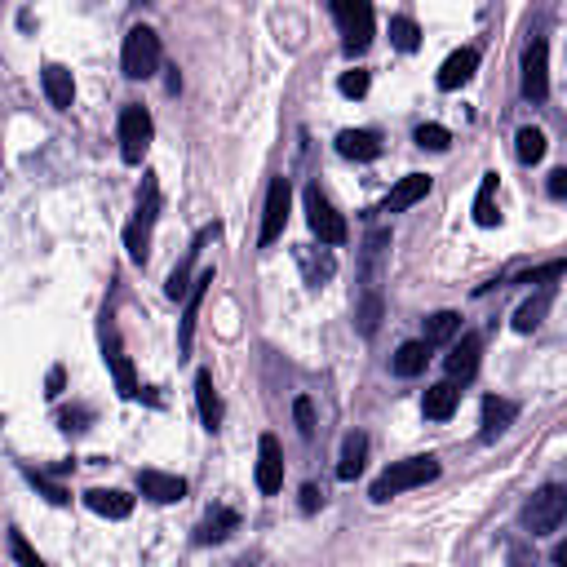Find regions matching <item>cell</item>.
Instances as JSON below:
<instances>
[{
	"label": "cell",
	"instance_id": "obj_3",
	"mask_svg": "<svg viewBox=\"0 0 567 567\" xmlns=\"http://www.w3.org/2000/svg\"><path fill=\"white\" fill-rule=\"evenodd\" d=\"M333 23H337V32H342V54L364 58L377 36L373 0H333Z\"/></svg>",
	"mask_w": 567,
	"mask_h": 567
},
{
	"label": "cell",
	"instance_id": "obj_25",
	"mask_svg": "<svg viewBox=\"0 0 567 567\" xmlns=\"http://www.w3.org/2000/svg\"><path fill=\"white\" fill-rule=\"evenodd\" d=\"M457 404H461L457 381H435V386L426 390V399H421V412H426L430 421H452Z\"/></svg>",
	"mask_w": 567,
	"mask_h": 567
},
{
	"label": "cell",
	"instance_id": "obj_2",
	"mask_svg": "<svg viewBox=\"0 0 567 567\" xmlns=\"http://www.w3.org/2000/svg\"><path fill=\"white\" fill-rule=\"evenodd\" d=\"M435 479H439V457H404V461H390V466L377 474L368 497L377 505H386L390 497H399V492L426 488V483H435Z\"/></svg>",
	"mask_w": 567,
	"mask_h": 567
},
{
	"label": "cell",
	"instance_id": "obj_34",
	"mask_svg": "<svg viewBox=\"0 0 567 567\" xmlns=\"http://www.w3.org/2000/svg\"><path fill=\"white\" fill-rule=\"evenodd\" d=\"M390 45H395L399 54H417L421 49V27L412 23L408 14H395L390 18Z\"/></svg>",
	"mask_w": 567,
	"mask_h": 567
},
{
	"label": "cell",
	"instance_id": "obj_11",
	"mask_svg": "<svg viewBox=\"0 0 567 567\" xmlns=\"http://www.w3.org/2000/svg\"><path fill=\"white\" fill-rule=\"evenodd\" d=\"M218 235H222V222H209V226H200V231H195V240L187 244V253H182V262L173 266L169 284H164V293H169V302H182V297H187V288H191V280H195V262H200L204 244H209V240H218Z\"/></svg>",
	"mask_w": 567,
	"mask_h": 567
},
{
	"label": "cell",
	"instance_id": "obj_1",
	"mask_svg": "<svg viewBox=\"0 0 567 567\" xmlns=\"http://www.w3.org/2000/svg\"><path fill=\"white\" fill-rule=\"evenodd\" d=\"M156 218H160V178L147 169L142 173V182H138L133 222L125 226V249L138 266H147V257H151V231H156Z\"/></svg>",
	"mask_w": 567,
	"mask_h": 567
},
{
	"label": "cell",
	"instance_id": "obj_27",
	"mask_svg": "<svg viewBox=\"0 0 567 567\" xmlns=\"http://www.w3.org/2000/svg\"><path fill=\"white\" fill-rule=\"evenodd\" d=\"M364 461H368V435H364V430H355V435H346V443H342L337 479H342V483H355L359 474H364Z\"/></svg>",
	"mask_w": 567,
	"mask_h": 567
},
{
	"label": "cell",
	"instance_id": "obj_26",
	"mask_svg": "<svg viewBox=\"0 0 567 567\" xmlns=\"http://www.w3.org/2000/svg\"><path fill=\"white\" fill-rule=\"evenodd\" d=\"M85 505L94 514H102V519H129L133 514V497L129 492H120V488H89Z\"/></svg>",
	"mask_w": 567,
	"mask_h": 567
},
{
	"label": "cell",
	"instance_id": "obj_29",
	"mask_svg": "<svg viewBox=\"0 0 567 567\" xmlns=\"http://www.w3.org/2000/svg\"><path fill=\"white\" fill-rule=\"evenodd\" d=\"M430 364V346L426 342H404L395 350V359H390V373L395 377H421Z\"/></svg>",
	"mask_w": 567,
	"mask_h": 567
},
{
	"label": "cell",
	"instance_id": "obj_5",
	"mask_svg": "<svg viewBox=\"0 0 567 567\" xmlns=\"http://www.w3.org/2000/svg\"><path fill=\"white\" fill-rule=\"evenodd\" d=\"M567 519V488L563 483H545L536 497L523 505V528L528 536H554Z\"/></svg>",
	"mask_w": 567,
	"mask_h": 567
},
{
	"label": "cell",
	"instance_id": "obj_9",
	"mask_svg": "<svg viewBox=\"0 0 567 567\" xmlns=\"http://www.w3.org/2000/svg\"><path fill=\"white\" fill-rule=\"evenodd\" d=\"M519 89L532 107H541V102L550 98V45H545L541 36L528 40V49H523V85Z\"/></svg>",
	"mask_w": 567,
	"mask_h": 567
},
{
	"label": "cell",
	"instance_id": "obj_33",
	"mask_svg": "<svg viewBox=\"0 0 567 567\" xmlns=\"http://www.w3.org/2000/svg\"><path fill=\"white\" fill-rule=\"evenodd\" d=\"M514 151H519V160H523V164H541V160H545V151H550V142H545V133L536 129V125H523V129H519V138H514Z\"/></svg>",
	"mask_w": 567,
	"mask_h": 567
},
{
	"label": "cell",
	"instance_id": "obj_22",
	"mask_svg": "<svg viewBox=\"0 0 567 567\" xmlns=\"http://www.w3.org/2000/svg\"><path fill=\"white\" fill-rule=\"evenodd\" d=\"M297 266H302V275H306V284L311 288H324L328 280H333L337 275V257L324 249V244H302V249H297Z\"/></svg>",
	"mask_w": 567,
	"mask_h": 567
},
{
	"label": "cell",
	"instance_id": "obj_32",
	"mask_svg": "<svg viewBox=\"0 0 567 567\" xmlns=\"http://www.w3.org/2000/svg\"><path fill=\"white\" fill-rule=\"evenodd\" d=\"M497 173H483V182H479V195H474V222L479 226H497L501 222V213H497Z\"/></svg>",
	"mask_w": 567,
	"mask_h": 567
},
{
	"label": "cell",
	"instance_id": "obj_19",
	"mask_svg": "<svg viewBox=\"0 0 567 567\" xmlns=\"http://www.w3.org/2000/svg\"><path fill=\"white\" fill-rule=\"evenodd\" d=\"M430 187H435V182H430V173H408V178H399L395 187H390L386 204H381V213H390V218H395V213L412 209V204H421V200H426Z\"/></svg>",
	"mask_w": 567,
	"mask_h": 567
},
{
	"label": "cell",
	"instance_id": "obj_7",
	"mask_svg": "<svg viewBox=\"0 0 567 567\" xmlns=\"http://www.w3.org/2000/svg\"><path fill=\"white\" fill-rule=\"evenodd\" d=\"M306 222H311V235L324 244V249H342V244L350 240L346 218L333 209V204H328V195L319 191L315 182L306 187Z\"/></svg>",
	"mask_w": 567,
	"mask_h": 567
},
{
	"label": "cell",
	"instance_id": "obj_35",
	"mask_svg": "<svg viewBox=\"0 0 567 567\" xmlns=\"http://www.w3.org/2000/svg\"><path fill=\"white\" fill-rule=\"evenodd\" d=\"M23 479L32 483V488L40 492V497H45L49 505H67L71 501V492L63 488V483L54 479V474H45V470H32V466H23Z\"/></svg>",
	"mask_w": 567,
	"mask_h": 567
},
{
	"label": "cell",
	"instance_id": "obj_41",
	"mask_svg": "<svg viewBox=\"0 0 567 567\" xmlns=\"http://www.w3.org/2000/svg\"><path fill=\"white\" fill-rule=\"evenodd\" d=\"M9 554H14V559L23 563V567H40V554L23 541V532H9Z\"/></svg>",
	"mask_w": 567,
	"mask_h": 567
},
{
	"label": "cell",
	"instance_id": "obj_37",
	"mask_svg": "<svg viewBox=\"0 0 567 567\" xmlns=\"http://www.w3.org/2000/svg\"><path fill=\"white\" fill-rule=\"evenodd\" d=\"M89 421H94V412H89L85 404H76V408H63V412H58V430H63V435H85Z\"/></svg>",
	"mask_w": 567,
	"mask_h": 567
},
{
	"label": "cell",
	"instance_id": "obj_21",
	"mask_svg": "<svg viewBox=\"0 0 567 567\" xmlns=\"http://www.w3.org/2000/svg\"><path fill=\"white\" fill-rule=\"evenodd\" d=\"M40 89H45L49 107H58V111H71V102H76V80H71V71L63 63L40 67Z\"/></svg>",
	"mask_w": 567,
	"mask_h": 567
},
{
	"label": "cell",
	"instance_id": "obj_40",
	"mask_svg": "<svg viewBox=\"0 0 567 567\" xmlns=\"http://www.w3.org/2000/svg\"><path fill=\"white\" fill-rule=\"evenodd\" d=\"M368 85H373V80H368V71H346L342 80H337V89H342V98H364L368 94Z\"/></svg>",
	"mask_w": 567,
	"mask_h": 567
},
{
	"label": "cell",
	"instance_id": "obj_38",
	"mask_svg": "<svg viewBox=\"0 0 567 567\" xmlns=\"http://www.w3.org/2000/svg\"><path fill=\"white\" fill-rule=\"evenodd\" d=\"M554 280H563V257H554V262H545V266H536V271H523V275H514V284H554Z\"/></svg>",
	"mask_w": 567,
	"mask_h": 567
},
{
	"label": "cell",
	"instance_id": "obj_36",
	"mask_svg": "<svg viewBox=\"0 0 567 567\" xmlns=\"http://www.w3.org/2000/svg\"><path fill=\"white\" fill-rule=\"evenodd\" d=\"M412 142H417L421 151H435V156H443V151L452 147V133L443 125H417V133H412Z\"/></svg>",
	"mask_w": 567,
	"mask_h": 567
},
{
	"label": "cell",
	"instance_id": "obj_10",
	"mask_svg": "<svg viewBox=\"0 0 567 567\" xmlns=\"http://www.w3.org/2000/svg\"><path fill=\"white\" fill-rule=\"evenodd\" d=\"M213 266H200L195 271V280L187 288V297H182V319H178V355L187 359L191 355V346H195V315H200V306H204V297H209V288H213Z\"/></svg>",
	"mask_w": 567,
	"mask_h": 567
},
{
	"label": "cell",
	"instance_id": "obj_30",
	"mask_svg": "<svg viewBox=\"0 0 567 567\" xmlns=\"http://www.w3.org/2000/svg\"><path fill=\"white\" fill-rule=\"evenodd\" d=\"M550 302H554V288L545 284L536 297H528V302L514 311V333H536L541 328V319H545V311H550Z\"/></svg>",
	"mask_w": 567,
	"mask_h": 567
},
{
	"label": "cell",
	"instance_id": "obj_28",
	"mask_svg": "<svg viewBox=\"0 0 567 567\" xmlns=\"http://www.w3.org/2000/svg\"><path fill=\"white\" fill-rule=\"evenodd\" d=\"M381 311H386V302H381V288H359V297H355V328H359V337H373L377 333Z\"/></svg>",
	"mask_w": 567,
	"mask_h": 567
},
{
	"label": "cell",
	"instance_id": "obj_20",
	"mask_svg": "<svg viewBox=\"0 0 567 567\" xmlns=\"http://www.w3.org/2000/svg\"><path fill=\"white\" fill-rule=\"evenodd\" d=\"M337 156L355 164H373L381 156V133L377 129H342L337 133Z\"/></svg>",
	"mask_w": 567,
	"mask_h": 567
},
{
	"label": "cell",
	"instance_id": "obj_31",
	"mask_svg": "<svg viewBox=\"0 0 567 567\" xmlns=\"http://www.w3.org/2000/svg\"><path fill=\"white\" fill-rule=\"evenodd\" d=\"M457 333H461V315L457 311H435V315L426 319V333H421V342L435 350V346H448Z\"/></svg>",
	"mask_w": 567,
	"mask_h": 567
},
{
	"label": "cell",
	"instance_id": "obj_18",
	"mask_svg": "<svg viewBox=\"0 0 567 567\" xmlns=\"http://www.w3.org/2000/svg\"><path fill=\"white\" fill-rule=\"evenodd\" d=\"M474 71H479V49L466 45V49H457V54H448V58H443V67H439L435 85L443 89V94H452V89L470 85V80H474Z\"/></svg>",
	"mask_w": 567,
	"mask_h": 567
},
{
	"label": "cell",
	"instance_id": "obj_12",
	"mask_svg": "<svg viewBox=\"0 0 567 567\" xmlns=\"http://www.w3.org/2000/svg\"><path fill=\"white\" fill-rule=\"evenodd\" d=\"M253 479H257V492H262V497H275V492L284 488V452H280V439H275V435L257 439V470H253Z\"/></svg>",
	"mask_w": 567,
	"mask_h": 567
},
{
	"label": "cell",
	"instance_id": "obj_42",
	"mask_svg": "<svg viewBox=\"0 0 567 567\" xmlns=\"http://www.w3.org/2000/svg\"><path fill=\"white\" fill-rule=\"evenodd\" d=\"M63 386H67V373H63V364H54V368H49V381H45V395L58 399V395H63Z\"/></svg>",
	"mask_w": 567,
	"mask_h": 567
},
{
	"label": "cell",
	"instance_id": "obj_14",
	"mask_svg": "<svg viewBox=\"0 0 567 567\" xmlns=\"http://www.w3.org/2000/svg\"><path fill=\"white\" fill-rule=\"evenodd\" d=\"M479 355H483V337L479 333H461V337H452V350H448V359H443V368H448V381H466L479 373Z\"/></svg>",
	"mask_w": 567,
	"mask_h": 567
},
{
	"label": "cell",
	"instance_id": "obj_15",
	"mask_svg": "<svg viewBox=\"0 0 567 567\" xmlns=\"http://www.w3.org/2000/svg\"><path fill=\"white\" fill-rule=\"evenodd\" d=\"M102 359H107L111 377H116L120 399H138V395H142V386H138V373H133V359L125 355V350H120L116 328H111V324H107V337H102Z\"/></svg>",
	"mask_w": 567,
	"mask_h": 567
},
{
	"label": "cell",
	"instance_id": "obj_43",
	"mask_svg": "<svg viewBox=\"0 0 567 567\" xmlns=\"http://www.w3.org/2000/svg\"><path fill=\"white\" fill-rule=\"evenodd\" d=\"M319 505H324V492H319L315 483H306V488H302V514H315Z\"/></svg>",
	"mask_w": 567,
	"mask_h": 567
},
{
	"label": "cell",
	"instance_id": "obj_24",
	"mask_svg": "<svg viewBox=\"0 0 567 567\" xmlns=\"http://www.w3.org/2000/svg\"><path fill=\"white\" fill-rule=\"evenodd\" d=\"M195 408H200L204 430H218L222 426V395H218V386H213L209 368H200V373H195Z\"/></svg>",
	"mask_w": 567,
	"mask_h": 567
},
{
	"label": "cell",
	"instance_id": "obj_39",
	"mask_svg": "<svg viewBox=\"0 0 567 567\" xmlns=\"http://www.w3.org/2000/svg\"><path fill=\"white\" fill-rule=\"evenodd\" d=\"M293 421H297V430H302V439H315V404L306 395L293 399Z\"/></svg>",
	"mask_w": 567,
	"mask_h": 567
},
{
	"label": "cell",
	"instance_id": "obj_17",
	"mask_svg": "<svg viewBox=\"0 0 567 567\" xmlns=\"http://www.w3.org/2000/svg\"><path fill=\"white\" fill-rule=\"evenodd\" d=\"M514 417H519V404L514 399H505V395H483V421H479V439L483 443H497L505 430L514 426Z\"/></svg>",
	"mask_w": 567,
	"mask_h": 567
},
{
	"label": "cell",
	"instance_id": "obj_16",
	"mask_svg": "<svg viewBox=\"0 0 567 567\" xmlns=\"http://www.w3.org/2000/svg\"><path fill=\"white\" fill-rule=\"evenodd\" d=\"M138 492L156 505H173L187 497V479L182 474H164V470H138Z\"/></svg>",
	"mask_w": 567,
	"mask_h": 567
},
{
	"label": "cell",
	"instance_id": "obj_4",
	"mask_svg": "<svg viewBox=\"0 0 567 567\" xmlns=\"http://www.w3.org/2000/svg\"><path fill=\"white\" fill-rule=\"evenodd\" d=\"M164 63V49H160V36L151 32L147 23H133L125 32V45H120V71L129 80H151Z\"/></svg>",
	"mask_w": 567,
	"mask_h": 567
},
{
	"label": "cell",
	"instance_id": "obj_6",
	"mask_svg": "<svg viewBox=\"0 0 567 567\" xmlns=\"http://www.w3.org/2000/svg\"><path fill=\"white\" fill-rule=\"evenodd\" d=\"M116 138H120V160H125V164H142V156L151 151V138H156V120H151V111L138 107V102L120 107Z\"/></svg>",
	"mask_w": 567,
	"mask_h": 567
},
{
	"label": "cell",
	"instance_id": "obj_13",
	"mask_svg": "<svg viewBox=\"0 0 567 567\" xmlns=\"http://www.w3.org/2000/svg\"><path fill=\"white\" fill-rule=\"evenodd\" d=\"M386 257H390V231L377 226V231L364 235V249H359V280H364V288H381Z\"/></svg>",
	"mask_w": 567,
	"mask_h": 567
},
{
	"label": "cell",
	"instance_id": "obj_23",
	"mask_svg": "<svg viewBox=\"0 0 567 567\" xmlns=\"http://www.w3.org/2000/svg\"><path fill=\"white\" fill-rule=\"evenodd\" d=\"M231 532H240V514H235L231 505H213V510L204 514V523L195 528V545H222Z\"/></svg>",
	"mask_w": 567,
	"mask_h": 567
},
{
	"label": "cell",
	"instance_id": "obj_44",
	"mask_svg": "<svg viewBox=\"0 0 567 567\" xmlns=\"http://www.w3.org/2000/svg\"><path fill=\"white\" fill-rule=\"evenodd\" d=\"M545 191H550V200H563V195H567V169H554L550 187H545Z\"/></svg>",
	"mask_w": 567,
	"mask_h": 567
},
{
	"label": "cell",
	"instance_id": "obj_8",
	"mask_svg": "<svg viewBox=\"0 0 567 567\" xmlns=\"http://www.w3.org/2000/svg\"><path fill=\"white\" fill-rule=\"evenodd\" d=\"M288 213H293V182L271 178V187H266V209H262V231H257V249H271L275 240H284Z\"/></svg>",
	"mask_w": 567,
	"mask_h": 567
}]
</instances>
